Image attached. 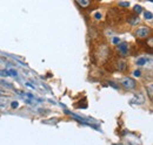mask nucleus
I'll list each match as a JSON object with an SVG mask.
<instances>
[{"label":"nucleus","instance_id":"1","mask_svg":"<svg viewBox=\"0 0 153 145\" xmlns=\"http://www.w3.org/2000/svg\"><path fill=\"white\" fill-rule=\"evenodd\" d=\"M120 84L124 87V88H126V89H134L135 88V81H134L133 78H131V77H125V78H123L121 80V82H120Z\"/></svg>","mask_w":153,"mask_h":145},{"label":"nucleus","instance_id":"2","mask_svg":"<svg viewBox=\"0 0 153 145\" xmlns=\"http://www.w3.org/2000/svg\"><path fill=\"white\" fill-rule=\"evenodd\" d=\"M150 33H151V29H150L149 27L143 26V27H140V28L135 32V35L138 36V37H140V39H145V37H147V36L150 35Z\"/></svg>","mask_w":153,"mask_h":145},{"label":"nucleus","instance_id":"3","mask_svg":"<svg viewBox=\"0 0 153 145\" xmlns=\"http://www.w3.org/2000/svg\"><path fill=\"white\" fill-rule=\"evenodd\" d=\"M118 48H119V51L121 52V54L126 55L127 54V51H128V47H127V43H125V42H123V43H120L119 46H118Z\"/></svg>","mask_w":153,"mask_h":145},{"label":"nucleus","instance_id":"4","mask_svg":"<svg viewBox=\"0 0 153 145\" xmlns=\"http://www.w3.org/2000/svg\"><path fill=\"white\" fill-rule=\"evenodd\" d=\"M76 2L81 6V7H87L91 2V0H76Z\"/></svg>","mask_w":153,"mask_h":145},{"label":"nucleus","instance_id":"5","mask_svg":"<svg viewBox=\"0 0 153 145\" xmlns=\"http://www.w3.org/2000/svg\"><path fill=\"white\" fill-rule=\"evenodd\" d=\"M118 69L121 70V72L125 70V69H126V62H125V61H119V62H118Z\"/></svg>","mask_w":153,"mask_h":145},{"label":"nucleus","instance_id":"6","mask_svg":"<svg viewBox=\"0 0 153 145\" xmlns=\"http://www.w3.org/2000/svg\"><path fill=\"white\" fill-rule=\"evenodd\" d=\"M131 25H138L139 23V18L138 17H132V18H130L128 20H127Z\"/></svg>","mask_w":153,"mask_h":145},{"label":"nucleus","instance_id":"7","mask_svg":"<svg viewBox=\"0 0 153 145\" xmlns=\"http://www.w3.org/2000/svg\"><path fill=\"white\" fill-rule=\"evenodd\" d=\"M146 62H147V60L144 59V57H141V59H139V60L137 61V64H138V66H143V64H145Z\"/></svg>","mask_w":153,"mask_h":145},{"label":"nucleus","instance_id":"8","mask_svg":"<svg viewBox=\"0 0 153 145\" xmlns=\"http://www.w3.org/2000/svg\"><path fill=\"white\" fill-rule=\"evenodd\" d=\"M134 12H135V13H138V14H139V13H141V12H143V7H141V6H139V5L134 6Z\"/></svg>","mask_w":153,"mask_h":145},{"label":"nucleus","instance_id":"9","mask_svg":"<svg viewBox=\"0 0 153 145\" xmlns=\"http://www.w3.org/2000/svg\"><path fill=\"white\" fill-rule=\"evenodd\" d=\"M0 76H4V77H8L11 76L8 70H0Z\"/></svg>","mask_w":153,"mask_h":145},{"label":"nucleus","instance_id":"10","mask_svg":"<svg viewBox=\"0 0 153 145\" xmlns=\"http://www.w3.org/2000/svg\"><path fill=\"white\" fill-rule=\"evenodd\" d=\"M144 14H145V18L147 19V20H152L153 15H152V13H151V12H145Z\"/></svg>","mask_w":153,"mask_h":145},{"label":"nucleus","instance_id":"11","mask_svg":"<svg viewBox=\"0 0 153 145\" xmlns=\"http://www.w3.org/2000/svg\"><path fill=\"white\" fill-rule=\"evenodd\" d=\"M11 107H12L13 109H14V108H18V107H19V103H18L17 101H13V102L11 103Z\"/></svg>","mask_w":153,"mask_h":145},{"label":"nucleus","instance_id":"12","mask_svg":"<svg viewBox=\"0 0 153 145\" xmlns=\"http://www.w3.org/2000/svg\"><path fill=\"white\" fill-rule=\"evenodd\" d=\"M8 72H10V75H12V76H17V75H18L17 70H14V69H10Z\"/></svg>","mask_w":153,"mask_h":145},{"label":"nucleus","instance_id":"13","mask_svg":"<svg viewBox=\"0 0 153 145\" xmlns=\"http://www.w3.org/2000/svg\"><path fill=\"white\" fill-rule=\"evenodd\" d=\"M149 96H150V98H152V86H149Z\"/></svg>","mask_w":153,"mask_h":145},{"label":"nucleus","instance_id":"14","mask_svg":"<svg viewBox=\"0 0 153 145\" xmlns=\"http://www.w3.org/2000/svg\"><path fill=\"white\" fill-rule=\"evenodd\" d=\"M119 6H123V7H128V6H130V4H128V2H120V4H119Z\"/></svg>","mask_w":153,"mask_h":145},{"label":"nucleus","instance_id":"15","mask_svg":"<svg viewBox=\"0 0 153 145\" xmlns=\"http://www.w3.org/2000/svg\"><path fill=\"white\" fill-rule=\"evenodd\" d=\"M140 75H141V72H140V70H135V72H134V76H137V77H139Z\"/></svg>","mask_w":153,"mask_h":145},{"label":"nucleus","instance_id":"16","mask_svg":"<svg viewBox=\"0 0 153 145\" xmlns=\"http://www.w3.org/2000/svg\"><path fill=\"white\" fill-rule=\"evenodd\" d=\"M119 42H120L119 37H113V43H119Z\"/></svg>","mask_w":153,"mask_h":145},{"label":"nucleus","instance_id":"17","mask_svg":"<svg viewBox=\"0 0 153 145\" xmlns=\"http://www.w3.org/2000/svg\"><path fill=\"white\" fill-rule=\"evenodd\" d=\"M94 17H96L97 20H100V19H101V14H100V13H96Z\"/></svg>","mask_w":153,"mask_h":145},{"label":"nucleus","instance_id":"18","mask_svg":"<svg viewBox=\"0 0 153 145\" xmlns=\"http://www.w3.org/2000/svg\"><path fill=\"white\" fill-rule=\"evenodd\" d=\"M5 102H6V101H5V98H0V105H2V107H4V105H5V104H4Z\"/></svg>","mask_w":153,"mask_h":145},{"label":"nucleus","instance_id":"19","mask_svg":"<svg viewBox=\"0 0 153 145\" xmlns=\"http://www.w3.org/2000/svg\"><path fill=\"white\" fill-rule=\"evenodd\" d=\"M26 86H27V87H30V88H32V89H34V86H32L31 83H26Z\"/></svg>","mask_w":153,"mask_h":145},{"label":"nucleus","instance_id":"20","mask_svg":"<svg viewBox=\"0 0 153 145\" xmlns=\"http://www.w3.org/2000/svg\"><path fill=\"white\" fill-rule=\"evenodd\" d=\"M4 94H5L4 91H2V90H0V95H4Z\"/></svg>","mask_w":153,"mask_h":145}]
</instances>
